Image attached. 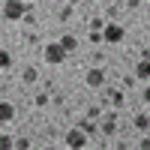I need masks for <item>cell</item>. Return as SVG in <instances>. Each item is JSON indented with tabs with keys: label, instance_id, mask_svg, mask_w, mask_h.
I'll return each mask as SVG.
<instances>
[{
	"label": "cell",
	"instance_id": "3957f363",
	"mask_svg": "<svg viewBox=\"0 0 150 150\" xmlns=\"http://www.w3.org/2000/svg\"><path fill=\"white\" fill-rule=\"evenodd\" d=\"M120 39H123V27L120 24H108L102 33V42H120Z\"/></svg>",
	"mask_w": 150,
	"mask_h": 150
},
{
	"label": "cell",
	"instance_id": "5b68a950",
	"mask_svg": "<svg viewBox=\"0 0 150 150\" xmlns=\"http://www.w3.org/2000/svg\"><path fill=\"white\" fill-rule=\"evenodd\" d=\"M84 81L90 84V87H102V84H105V72H102V69H90V72L84 75Z\"/></svg>",
	"mask_w": 150,
	"mask_h": 150
},
{
	"label": "cell",
	"instance_id": "8fae6325",
	"mask_svg": "<svg viewBox=\"0 0 150 150\" xmlns=\"http://www.w3.org/2000/svg\"><path fill=\"white\" fill-rule=\"evenodd\" d=\"M3 147H12V141L6 138V135H0V150H3Z\"/></svg>",
	"mask_w": 150,
	"mask_h": 150
},
{
	"label": "cell",
	"instance_id": "6da1fadb",
	"mask_svg": "<svg viewBox=\"0 0 150 150\" xmlns=\"http://www.w3.org/2000/svg\"><path fill=\"white\" fill-rule=\"evenodd\" d=\"M66 48L63 45H60V42H48L45 45V60H48V63H51V66H57V63H63V60H66Z\"/></svg>",
	"mask_w": 150,
	"mask_h": 150
},
{
	"label": "cell",
	"instance_id": "7c38bea8",
	"mask_svg": "<svg viewBox=\"0 0 150 150\" xmlns=\"http://www.w3.org/2000/svg\"><path fill=\"white\" fill-rule=\"evenodd\" d=\"M144 96H147V102H150V87H147V90H144Z\"/></svg>",
	"mask_w": 150,
	"mask_h": 150
},
{
	"label": "cell",
	"instance_id": "9c48e42d",
	"mask_svg": "<svg viewBox=\"0 0 150 150\" xmlns=\"http://www.w3.org/2000/svg\"><path fill=\"white\" fill-rule=\"evenodd\" d=\"M60 45H63L66 51H72V48H75V39H72V36H63V39H60Z\"/></svg>",
	"mask_w": 150,
	"mask_h": 150
},
{
	"label": "cell",
	"instance_id": "8992f818",
	"mask_svg": "<svg viewBox=\"0 0 150 150\" xmlns=\"http://www.w3.org/2000/svg\"><path fill=\"white\" fill-rule=\"evenodd\" d=\"M12 117H15V105H12V102H0V120L9 123Z\"/></svg>",
	"mask_w": 150,
	"mask_h": 150
},
{
	"label": "cell",
	"instance_id": "30bf717a",
	"mask_svg": "<svg viewBox=\"0 0 150 150\" xmlns=\"http://www.w3.org/2000/svg\"><path fill=\"white\" fill-rule=\"evenodd\" d=\"M147 123H150V120H147V117H141V114L135 117V126H141V129H147Z\"/></svg>",
	"mask_w": 150,
	"mask_h": 150
},
{
	"label": "cell",
	"instance_id": "ba28073f",
	"mask_svg": "<svg viewBox=\"0 0 150 150\" xmlns=\"http://www.w3.org/2000/svg\"><path fill=\"white\" fill-rule=\"evenodd\" d=\"M12 63V57H9V51H3V48H0V69H6Z\"/></svg>",
	"mask_w": 150,
	"mask_h": 150
},
{
	"label": "cell",
	"instance_id": "277c9868",
	"mask_svg": "<svg viewBox=\"0 0 150 150\" xmlns=\"http://www.w3.org/2000/svg\"><path fill=\"white\" fill-rule=\"evenodd\" d=\"M84 144H87L84 132H78V129H69L66 132V147H84Z\"/></svg>",
	"mask_w": 150,
	"mask_h": 150
},
{
	"label": "cell",
	"instance_id": "7a4b0ae2",
	"mask_svg": "<svg viewBox=\"0 0 150 150\" xmlns=\"http://www.w3.org/2000/svg\"><path fill=\"white\" fill-rule=\"evenodd\" d=\"M3 15H6L9 21H18V18H24V0H6Z\"/></svg>",
	"mask_w": 150,
	"mask_h": 150
},
{
	"label": "cell",
	"instance_id": "52a82bcc",
	"mask_svg": "<svg viewBox=\"0 0 150 150\" xmlns=\"http://www.w3.org/2000/svg\"><path fill=\"white\" fill-rule=\"evenodd\" d=\"M135 75H138V78H150V63L147 60H141V63L135 66Z\"/></svg>",
	"mask_w": 150,
	"mask_h": 150
}]
</instances>
